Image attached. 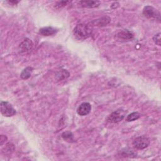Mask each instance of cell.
Segmentation results:
<instances>
[{"mask_svg": "<svg viewBox=\"0 0 161 161\" xmlns=\"http://www.w3.org/2000/svg\"><path fill=\"white\" fill-rule=\"evenodd\" d=\"M92 31V26L91 24L80 23L77 25L74 29L73 33L77 40H85L89 37Z\"/></svg>", "mask_w": 161, "mask_h": 161, "instance_id": "6da1fadb", "label": "cell"}, {"mask_svg": "<svg viewBox=\"0 0 161 161\" xmlns=\"http://www.w3.org/2000/svg\"><path fill=\"white\" fill-rule=\"evenodd\" d=\"M143 15L148 19H155L160 21V13L153 7L151 6H146L143 9Z\"/></svg>", "mask_w": 161, "mask_h": 161, "instance_id": "7a4b0ae2", "label": "cell"}, {"mask_svg": "<svg viewBox=\"0 0 161 161\" xmlns=\"http://www.w3.org/2000/svg\"><path fill=\"white\" fill-rule=\"evenodd\" d=\"M1 114L6 117H10L16 114V111L11 104L8 101H1L0 103Z\"/></svg>", "mask_w": 161, "mask_h": 161, "instance_id": "3957f363", "label": "cell"}, {"mask_svg": "<svg viewBox=\"0 0 161 161\" xmlns=\"http://www.w3.org/2000/svg\"><path fill=\"white\" fill-rule=\"evenodd\" d=\"M126 113V111H125L122 109H117L116 111L113 112L108 116L107 118V121L109 123H118L123 119Z\"/></svg>", "mask_w": 161, "mask_h": 161, "instance_id": "277c9868", "label": "cell"}, {"mask_svg": "<svg viewBox=\"0 0 161 161\" xmlns=\"http://www.w3.org/2000/svg\"><path fill=\"white\" fill-rule=\"evenodd\" d=\"M132 144L136 149L143 150L149 145L150 140L145 136H140L134 139Z\"/></svg>", "mask_w": 161, "mask_h": 161, "instance_id": "5b68a950", "label": "cell"}, {"mask_svg": "<svg viewBox=\"0 0 161 161\" xmlns=\"http://www.w3.org/2000/svg\"><path fill=\"white\" fill-rule=\"evenodd\" d=\"M134 36V34L132 31L128 30H123L115 35L114 38L118 42H126L131 40Z\"/></svg>", "mask_w": 161, "mask_h": 161, "instance_id": "8992f818", "label": "cell"}, {"mask_svg": "<svg viewBox=\"0 0 161 161\" xmlns=\"http://www.w3.org/2000/svg\"><path fill=\"white\" fill-rule=\"evenodd\" d=\"M91 110V106L89 103L84 102L79 105L77 109V112L80 116H86L88 114Z\"/></svg>", "mask_w": 161, "mask_h": 161, "instance_id": "52a82bcc", "label": "cell"}, {"mask_svg": "<svg viewBox=\"0 0 161 161\" xmlns=\"http://www.w3.org/2000/svg\"><path fill=\"white\" fill-rule=\"evenodd\" d=\"M79 4L82 7H84V8H94L99 6L101 4V2L99 1L84 0V1H80L79 2Z\"/></svg>", "mask_w": 161, "mask_h": 161, "instance_id": "ba28073f", "label": "cell"}, {"mask_svg": "<svg viewBox=\"0 0 161 161\" xmlns=\"http://www.w3.org/2000/svg\"><path fill=\"white\" fill-rule=\"evenodd\" d=\"M33 47V43L29 38H26L19 45V48L22 52H28L31 50Z\"/></svg>", "mask_w": 161, "mask_h": 161, "instance_id": "9c48e42d", "label": "cell"}, {"mask_svg": "<svg viewBox=\"0 0 161 161\" xmlns=\"http://www.w3.org/2000/svg\"><path fill=\"white\" fill-rule=\"evenodd\" d=\"M57 32V30L52 26H46L42 28L39 30V33L43 36H48L55 35Z\"/></svg>", "mask_w": 161, "mask_h": 161, "instance_id": "30bf717a", "label": "cell"}, {"mask_svg": "<svg viewBox=\"0 0 161 161\" xmlns=\"http://www.w3.org/2000/svg\"><path fill=\"white\" fill-rule=\"evenodd\" d=\"M110 21V19L108 17H103L101 18L97 19H95L92 21L90 24L92 26H103L106 25L108 23H109Z\"/></svg>", "mask_w": 161, "mask_h": 161, "instance_id": "8fae6325", "label": "cell"}, {"mask_svg": "<svg viewBox=\"0 0 161 161\" xmlns=\"http://www.w3.org/2000/svg\"><path fill=\"white\" fill-rule=\"evenodd\" d=\"M120 154L124 157H136L137 155L136 152L130 147H126L123 148Z\"/></svg>", "mask_w": 161, "mask_h": 161, "instance_id": "7c38bea8", "label": "cell"}, {"mask_svg": "<svg viewBox=\"0 0 161 161\" xmlns=\"http://www.w3.org/2000/svg\"><path fill=\"white\" fill-rule=\"evenodd\" d=\"M33 71V68L31 67H26L21 72L20 76L21 77V79H28L31 75V72Z\"/></svg>", "mask_w": 161, "mask_h": 161, "instance_id": "4fadbf2b", "label": "cell"}, {"mask_svg": "<svg viewBox=\"0 0 161 161\" xmlns=\"http://www.w3.org/2000/svg\"><path fill=\"white\" fill-rule=\"evenodd\" d=\"M62 138L65 141H67V142H72L74 141V135H73L72 133L70 132V131L64 132L62 134Z\"/></svg>", "mask_w": 161, "mask_h": 161, "instance_id": "5bb4252c", "label": "cell"}, {"mask_svg": "<svg viewBox=\"0 0 161 161\" xmlns=\"http://www.w3.org/2000/svg\"><path fill=\"white\" fill-rule=\"evenodd\" d=\"M140 117V114L138 112H133L128 114L126 118V121H133L135 120L138 119Z\"/></svg>", "mask_w": 161, "mask_h": 161, "instance_id": "9a60e30c", "label": "cell"}, {"mask_svg": "<svg viewBox=\"0 0 161 161\" xmlns=\"http://www.w3.org/2000/svg\"><path fill=\"white\" fill-rule=\"evenodd\" d=\"M153 40L155 42V43L158 46H160V33H158L156 34L153 37Z\"/></svg>", "mask_w": 161, "mask_h": 161, "instance_id": "2e32d148", "label": "cell"}, {"mask_svg": "<svg viewBox=\"0 0 161 161\" xmlns=\"http://www.w3.org/2000/svg\"><path fill=\"white\" fill-rule=\"evenodd\" d=\"M69 3H70V1H59L56 4V7L57 8H61L66 6Z\"/></svg>", "mask_w": 161, "mask_h": 161, "instance_id": "e0dca14e", "label": "cell"}, {"mask_svg": "<svg viewBox=\"0 0 161 161\" xmlns=\"http://www.w3.org/2000/svg\"><path fill=\"white\" fill-rule=\"evenodd\" d=\"M7 139L6 136L4 135H1L0 137V143H1V145H2L3 144L4 142H5V140Z\"/></svg>", "mask_w": 161, "mask_h": 161, "instance_id": "ac0fdd59", "label": "cell"}, {"mask_svg": "<svg viewBox=\"0 0 161 161\" xmlns=\"http://www.w3.org/2000/svg\"><path fill=\"white\" fill-rule=\"evenodd\" d=\"M8 3L11 4H13V5H16V4H18L19 3V1H8Z\"/></svg>", "mask_w": 161, "mask_h": 161, "instance_id": "d6986e66", "label": "cell"}]
</instances>
